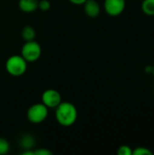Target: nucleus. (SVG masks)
<instances>
[{"label": "nucleus", "mask_w": 154, "mask_h": 155, "mask_svg": "<svg viewBox=\"0 0 154 155\" xmlns=\"http://www.w3.org/2000/svg\"><path fill=\"white\" fill-rule=\"evenodd\" d=\"M57 123L64 127L73 125L78 117V112L75 105L70 102H61L55 108L54 113Z\"/></svg>", "instance_id": "1"}, {"label": "nucleus", "mask_w": 154, "mask_h": 155, "mask_svg": "<svg viewBox=\"0 0 154 155\" xmlns=\"http://www.w3.org/2000/svg\"><path fill=\"white\" fill-rule=\"evenodd\" d=\"M6 72L15 77L23 75L27 69V62L20 54H14L7 58L5 64Z\"/></svg>", "instance_id": "2"}, {"label": "nucleus", "mask_w": 154, "mask_h": 155, "mask_svg": "<svg viewBox=\"0 0 154 155\" xmlns=\"http://www.w3.org/2000/svg\"><path fill=\"white\" fill-rule=\"evenodd\" d=\"M48 116V108L43 103H37L31 105L26 112V118L32 124H41Z\"/></svg>", "instance_id": "3"}, {"label": "nucleus", "mask_w": 154, "mask_h": 155, "mask_svg": "<svg viewBox=\"0 0 154 155\" xmlns=\"http://www.w3.org/2000/svg\"><path fill=\"white\" fill-rule=\"evenodd\" d=\"M42 54L41 45L34 40L25 42L21 49V55L27 63H34L37 61Z\"/></svg>", "instance_id": "4"}, {"label": "nucleus", "mask_w": 154, "mask_h": 155, "mask_svg": "<svg viewBox=\"0 0 154 155\" xmlns=\"http://www.w3.org/2000/svg\"><path fill=\"white\" fill-rule=\"evenodd\" d=\"M41 100L48 109L56 108L62 102V95L57 90L47 89L42 94Z\"/></svg>", "instance_id": "5"}, {"label": "nucleus", "mask_w": 154, "mask_h": 155, "mask_svg": "<svg viewBox=\"0 0 154 155\" xmlns=\"http://www.w3.org/2000/svg\"><path fill=\"white\" fill-rule=\"evenodd\" d=\"M125 0H104L103 8L110 16H118L125 9Z\"/></svg>", "instance_id": "6"}, {"label": "nucleus", "mask_w": 154, "mask_h": 155, "mask_svg": "<svg viewBox=\"0 0 154 155\" xmlns=\"http://www.w3.org/2000/svg\"><path fill=\"white\" fill-rule=\"evenodd\" d=\"M84 10L87 16L95 18L100 15L101 6L96 0H86L84 4Z\"/></svg>", "instance_id": "7"}, {"label": "nucleus", "mask_w": 154, "mask_h": 155, "mask_svg": "<svg viewBox=\"0 0 154 155\" xmlns=\"http://www.w3.org/2000/svg\"><path fill=\"white\" fill-rule=\"evenodd\" d=\"M39 0H19V9L24 13H33L38 8Z\"/></svg>", "instance_id": "8"}, {"label": "nucleus", "mask_w": 154, "mask_h": 155, "mask_svg": "<svg viewBox=\"0 0 154 155\" xmlns=\"http://www.w3.org/2000/svg\"><path fill=\"white\" fill-rule=\"evenodd\" d=\"M21 35H22V38H23L25 42L33 41V40H34V38H35V36H36V32H35V30L34 29V27H32L31 25H25V26L22 29Z\"/></svg>", "instance_id": "9"}, {"label": "nucleus", "mask_w": 154, "mask_h": 155, "mask_svg": "<svg viewBox=\"0 0 154 155\" xmlns=\"http://www.w3.org/2000/svg\"><path fill=\"white\" fill-rule=\"evenodd\" d=\"M142 11L150 16L154 15V0H143L142 2Z\"/></svg>", "instance_id": "10"}, {"label": "nucleus", "mask_w": 154, "mask_h": 155, "mask_svg": "<svg viewBox=\"0 0 154 155\" xmlns=\"http://www.w3.org/2000/svg\"><path fill=\"white\" fill-rule=\"evenodd\" d=\"M34 144V140L31 135H25L21 140V146L24 149H32Z\"/></svg>", "instance_id": "11"}, {"label": "nucleus", "mask_w": 154, "mask_h": 155, "mask_svg": "<svg viewBox=\"0 0 154 155\" xmlns=\"http://www.w3.org/2000/svg\"><path fill=\"white\" fill-rule=\"evenodd\" d=\"M10 150L9 142L3 137H0V155L6 154Z\"/></svg>", "instance_id": "12"}, {"label": "nucleus", "mask_w": 154, "mask_h": 155, "mask_svg": "<svg viewBox=\"0 0 154 155\" xmlns=\"http://www.w3.org/2000/svg\"><path fill=\"white\" fill-rule=\"evenodd\" d=\"M133 155H152V152L146 147H136L133 150Z\"/></svg>", "instance_id": "13"}, {"label": "nucleus", "mask_w": 154, "mask_h": 155, "mask_svg": "<svg viewBox=\"0 0 154 155\" xmlns=\"http://www.w3.org/2000/svg\"><path fill=\"white\" fill-rule=\"evenodd\" d=\"M118 155H133V149L129 145H121L117 150Z\"/></svg>", "instance_id": "14"}, {"label": "nucleus", "mask_w": 154, "mask_h": 155, "mask_svg": "<svg viewBox=\"0 0 154 155\" xmlns=\"http://www.w3.org/2000/svg\"><path fill=\"white\" fill-rule=\"evenodd\" d=\"M38 8L41 11L46 12L51 8V2L49 0H39L38 1Z\"/></svg>", "instance_id": "15"}, {"label": "nucleus", "mask_w": 154, "mask_h": 155, "mask_svg": "<svg viewBox=\"0 0 154 155\" xmlns=\"http://www.w3.org/2000/svg\"><path fill=\"white\" fill-rule=\"evenodd\" d=\"M34 155H53L52 151L45 149V148H39L34 150Z\"/></svg>", "instance_id": "16"}, {"label": "nucleus", "mask_w": 154, "mask_h": 155, "mask_svg": "<svg viewBox=\"0 0 154 155\" xmlns=\"http://www.w3.org/2000/svg\"><path fill=\"white\" fill-rule=\"evenodd\" d=\"M70 3H72L73 5H84V2L86 0H68Z\"/></svg>", "instance_id": "17"}, {"label": "nucleus", "mask_w": 154, "mask_h": 155, "mask_svg": "<svg viewBox=\"0 0 154 155\" xmlns=\"http://www.w3.org/2000/svg\"><path fill=\"white\" fill-rule=\"evenodd\" d=\"M152 74H153V76H154V65L152 66Z\"/></svg>", "instance_id": "18"}]
</instances>
